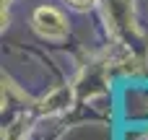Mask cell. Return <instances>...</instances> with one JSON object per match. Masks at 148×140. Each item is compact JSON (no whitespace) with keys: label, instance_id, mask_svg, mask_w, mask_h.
Instances as JSON below:
<instances>
[{"label":"cell","instance_id":"1","mask_svg":"<svg viewBox=\"0 0 148 140\" xmlns=\"http://www.w3.org/2000/svg\"><path fill=\"white\" fill-rule=\"evenodd\" d=\"M31 23H34V29H36L44 39H62V36L68 34V21H65V16H62L57 8H52V5L36 8L34 16H31Z\"/></svg>","mask_w":148,"mask_h":140},{"label":"cell","instance_id":"2","mask_svg":"<svg viewBox=\"0 0 148 140\" xmlns=\"http://www.w3.org/2000/svg\"><path fill=\"white\" fill-rule=\"evenodd\" d=\"M73 101V94H70V88H55L44 101H42V112L44 114H55V112H62L68 104Z\"/></svg>","mask_w":148,"mask_h":140},{"label":"cell","instance_id":"3","mask_svg":"<svg viewBox=\"0 0 148 140\" xmlns=\"http://www.w3.org/2000/svg\"><path fill=\"white\" fill-rule=\"evenodd\" d=\"M18 138H21V122H13V125L8 127V132H5L3 140H18Z\"/></svg>","mask_w":148,"mask_h":140},{"label":"cell","instance_id":"4","mask_svg":"<svg viewBox=\"0 0 148 140\" xmlns=\"http://www.w3.org/2000/svg\"><path fill=\"white\" fill-rule=\"evenodd\" d=\"M70 3H73L75 8H88V5H91L94 0H70Z\"/></svg>","mask_w":148,"mask_h":140}]
</instances>
